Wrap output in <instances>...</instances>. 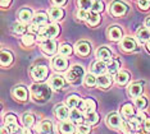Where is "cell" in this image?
<instances>
[{
  "mask_svg": "<svg viewBox=\"0 0 150 134\" xmlns=\"http://www.w3.org/2000/svg\"><path fill=\"white\" fill-rule=\"evenodd\" d=\"M31 95L36 102H46L52 96V89L46 84L35 83L31 86Z\"/></svg>",
  "mask_w": 150,
  "mask_h": 134,
  "instance_id": "6da1fadb",
  "label": "cell"
},
{
  "mask_svg": "<svg viewBox=\"0 0 150 134\" xmlns=\"http://www.w3.org/2000/svg\"><path fill=\"white\" fill-rule=\"evenodd\" d=\"M47 73H49V70H47L46 65H35V67H32V69H31V77L36 82L45 81L46 77H47Z\"/></svg>",
  "mask_w": 150,
  "mask_h": 134,
  "instance_id": "277c9868",
  "label": "cell"
},
{
  "mask_svg": "<svg viewBox=\"0 0 150 134\" xmlns=\"http://www.w3.org/2000/svg\"><path fill=\"white\" fill-rule=\"evenodd\" d=\"M37 132L41 134H52L53 133V123L50 120H42L37 125Z\"/></svg>",
  "mask_w": 150,
  "mask_h": 134,
  "instance_id": "44dd1931",
  "label": "cell"
},
{
  "mask_svg": "<svg viewBox=\"0 0 150 134\" xmlns=\"http://www.w3.org/2000/svg\"><path fill=\"white\" fill-rule=\"evenodd\" d=\"M129 78H131L129 73H128V72H125V70L118 72V73L115 74V82H117L119 86H125V84H127V83H128V81H129Z\"/></svg>",
  "mask_w": 150,
  "mask_h": 134,
  "instance_id": "4316f807",
  "label": "cell"
},
{
  "mask_svg": "<svg viewBox=\"0 0 150 134\" xmlns=\"http://www.w3.org/2000/svg\"><path fill=\"white\" fill-rule=\"evenodd\" d=\"M96 58L99 60H103V61H108L112 59V51L108 49L107 46H101L96 50Z\"/></svg>",
  "mask_w": 150,
  "mask_h": 134,
  "instance_id": "ffe728a7",
  "label": "cell"
},
{
  "mask_svg": "<svg viewBox=\"0 0 150 134\" xmlns=\"http://www.w3.org/2000/svg\"><path fill=\"white\" fill-rule=\"evenodd\" d=\"M74 49H76L77 55H80V56H87L91 51V45L87 41H80V42L76 43Z\"/></svg>",
  "mask_w": 150,
  "mask_h": 134,
  "instance_id": "8fae6325",
  "label": "cell"
},
{
  "mask_svg": "<svg viewBox=\"0 0 150 134\" xmlns=\"http://www.w3.org/2000/svg\"><path fill=\"white\" fill-rule=\"evenodd\" d=\"M88 27H96L99 23L101 22V17L100 14H98V13H90V15H88V19L86 20Z\"/></svg>",
  "mask_w": 150,
  "mask_h": 134,
  "instance_id": "4dcf8cb0",
  "label": "cell"
},
{
  "mask_svg": "<svg viewBox=\"0 0 150 134\" xmlns=\"http://www.w3.org/2000/svg\"><path fill=\"white\" fill-rule=\"evenodd\" d=\"M91 12H93V13H98V14H100L101 12H104V4H103V1H101V0L94 1L93 8H91Z\"/></svg>",
  "mask_w": 150,
  "mask_h": 134,
  "instance_id": "60d3db41",
  "label": "cell"
},
{
  "mask_svg": "<svg viewBox=\"0 0 150 134\" xmlns=\"http://www.w3.org/2000/svg\"><path fill=\"white\" fill-rule=\"evenodd\" d=\"M13 63V54L11 51H1V67H9Z\"/></svg>",
  "mask_w": 150,
  "mask_h": 134,
  "instance_id": "f546056e",
  "label": "cell"
},
{
  "mask_svg": "<svg viewBox=\"0 0 150 134\" xmlns=\"http://www.w3.org/2000/svg\"><path fill=\"white\" fill-rule=\"evenodd\" d=\"M47 14L46 13H44V12H39V13H36L35 15H33V20H32V23H35V25L37 26H46V22H47Z\"/></svg>",
  "mask_w": 150,
  "mask_h": 134,
  "instance_id": "83f0119b",
  "label": "cell"
},
{
  "mask_svg": "<svg viewBox=\"0 0 150 134\" xmlns=\"http://www.w3.org/2000/svg\"><path fill=\"white\" fill-rule=\"evenodd\" d=\"M4 124L5 125H11V124H18V120L14 114H6L4 118Z\"/></svg>",
  "mask_w": 150,
  "mask_h": 134,
  "instance_id": "b9f144b4",
  "label": "cell"
},
{
  "mask_svg": "<svg viewBox=\"0 0 150 134\" xmlns=\"http://www.w3.org/2000/svg\"><path fill=\"white\" fill-rule=\"evenodd\" d=\"M144 130L150 133V118H146V120H144Z\"/></svg>",
  "mask_w": 150,
  "mask_h": 134,
  "instance_id": "f907efd6",
  "label": "cell"
},
{
  "mask_svg": "<svg viewBox=\"0 0 150 134\" xmlns=\"http://www.w3.org/2000/svg\"><path fill=\"white\" fill-rule=\"evenodd\" d=\"M60 32V27L58 25H46L41 28V32L39 33V41L41 42L42 40L46 39H53L57 37Z\"/></svg>",
  "mask_w": 150,
  "mask_h": 134,
  "instance_id": "3957f363",
  "label": "cell"
},
{
  "mask_svg": "<svg viewBox=\"0 0 150 134\" xmlns=\"http://www.w3.org/2000/svg\"><path fill=\"white\" fill-rule=\"evenodd\" d=\"M54 112H55V116L59 120H67L69 118V107L67 105H57L55 109H54Z\"/></svg>",
  "mask_w": 150,
  "mask_h": 134,
  "instance_id": "7c38bea8",
  "label": "cell"
},
{
  "mask_svg": "<svg viewBox=\"0 0 150 134\" xmlns=\"http://www.w3.org/2000/svg\"><path fill=\"white\" fill-rule=\"evenodd\" d=\"M107 64H108V72H109L110 75H114V74L118 73V68H119V61L118 60L110 59Z\"/></svg>",
  "mask_w": 150,
  "mask_h": 134,
  "instance_id": "836d02e7",
  "label": "cell"
},
{
  "mask_svg": "<svg viewBox=\"0 0 150 134\" xmlns=\"http://www.w3.org/2000/svg\"><path fill=\"white\" fill-rule=\"evenodd\" d=\"M145 26L150 29V17H148V18H146V20H145Z\"/></svg>",
  "mask_w": 150,
  "mask_h": 134,
  "instance_id": "11a10c76",
  "label": "cell"
},
{
  "mask_svg": "<svg viewBox=\"0 0 150 134\" xmlns=\"http://www.w3.org/2000/svg\"><path fill=\"white\" fill-rule=\"evenodd\" d=\"M76 130L77 128L74 126V123H72L71 120L69 121L68 120H63L59 125V132L62 134H73Z\"/></svg>",
  "mask_w": 150,
  "mask_h": 134,
  "instance_id": "e0dca14e",
  "label": "cell"
},
{
  "mask_svg": "<svg viewBox=\"0 0 150 134\" xmlns=\"http://www.w3.org/2000/svg\"><path fill=\"white\" fill-rule=\"evenodd\" d=\"M136 118H137L140 121H142V120H146V115H145V112L142 111V110H140L137 114H136Z\"/></svg>",
  "mask_w": 150,
  "mask_h": 134,
  "instance_id": "c3c4849f",
  "label": "cell"
},
{
  "mask_svg": "<svg viewBox=\"0 0 150 134\" xmlns=\"http://www.w3.org/2000/svg\"><path fill=\"white\" fill-rule=\"evenodd\" d=\"M12 29L16 35H23V33L26 32L27 27L25 26V23H22V22H16V23H13Z\"/></svg>",
  "mask_w": 150,
  "mask_h": 134,
  "instance_id": "e575fe53",
  "label": "cell"
},
{
  "mask_svg": "<svg viewBox=\"0 0 150 134\" xmlns=\"http://www.w3.org/2000/svg\"><path fill=\"white\" fill-rule=\"evenodd\" d=\"M42 27H44V26H42ZM42 27H41V26H37V25H35V23H32V25L28 27V29H30V32H31L32 35H33V33H37V35H39V33L41 32V28H42Z\"/></svg>",
  "mask_w": 150,
  "mask_h": 134,
  "instance_id": "7dc6e473",
  "label": "cell"
},
{
  "mask_svg": "<svg viewBox=\"0 0 150 134\" xmlns=\"http://www.w3.org/2000/svg\"><path fill=\"white\" fill-rule=\"evenodd\" d=\"M21 42L23 46L28 47V46H32L35 43V36L32 33H27V35H23V37L21 39Z\"/></svg>",
  "mask_w": 150,
  "mask_h": 134,
  "instance_id": "d590c367",
  "label": "cell"
},
{
  "mask_svg": "<svg viewBox=\"0 0 150 134\" xmlns=\"http://www.w3.org/2000/svg\"><path fill=\"white\" fill-rule=\"evenodd\" d=\"M112 82H113V79H112V75L110 74H101L98 77V86L99 88H108L112 86Z\"/></svg>",
  "mask_w": 150,
  "mask_h": 134,
  "instance_id": "603a6c76",
  "label": "cell"
},
{
  "mask_svg": "<svg viewBox=\"0 0 150 134\" xmlns=\"http://www.w3.org/2000/svg\"><path fill=\"white\" fill-rule=\"evenodd\" d=\"M88 12L87 10H82V9H78V12H77V18L80 19V20H87L88 19Z\"/></svg>",
  "mask_w": 150,
  "mask_h": 134,
  "instance_id": "bcb514c9",
  "label": "cell"
},
{
  "mask_svg": "<svg viewBox=\"0 0 150 134\" xmlns=\"http://www.w3.org/2000/svg\"><path fill=\"white\" fill-rule=\"evenodd\" d=\"M122 118L119 116L118 112H110V114L107 115V119H105V123L109 128H113V129H119L122 125Z\"/></svg>",
  "mask_w": 150,
  "mask_h": 134,
  "instance_id": "52a82bcc",
  "label": "cell"
},
{
  "mask_svg": "<svg viewBox=\"0 0 150 134\" xmlns=\"http://www.w3.org/2000/svg\"><path fill=\"white\" fill-rule=\"evenodd\" d=\"M119 129H121L123 133H126V134H132V133H134V130H132V126H131V124H129L128 120H125V121H122V125H121V128H119Z\"/></svg>",
  "mask_w": 150,
  "mask_h": 134,
  "instance_id": "7bdbcfd3",
  "label": "cell"
},
{
  "mask_svg": "<svg viewBox=\"0 0 150 134\" xmlns=\"http://www.w3.org/2000/svg\"><path fill=\"white\" fill-rule=\"evenodd\" d=\"M83 83H85V86H87V87H94V86L98 84V78L95 77V74L88 73V74L85 75Z\"/></svg>",
  "mask_w": 150,
  "mask_h": 134,
  "instance_id": "d6a6232c",
  "label": "cell"
},
{
  "mask_svg": "<svg viewBox=\"0 0 150 134\" xmlns=\"http://www.w3.org/2000/svg\"><path fill=\"white\" fill-rule=\"evenodd\" d=\"M40 47H41L42 53L46 55H54L58 51V43H57V41L53 39L42 40L41 43H40Z\"/></svg>",
  "mask_w": 150,
  "mask_h": 134,
  "instance_id": "5b68a950",
  "label": "cell"
},
{
  "mask_svg": "<svg viewBox=\"0 0 150 134\" xmlns=\"http://www.w3.org/2000/svg\"><path fill=\"white\" fill-rule=\"evenodd\" d=\"M52 3L55 6H63V5H66L67 0H52Z\"/></svg>",
  "mask_w": 150,
  "mask_h": 134,
  "instance_id": "681fc988",
  "label": "cell"
},
{
  "mask_svg": "<svg viewBox=\"0 0 150 134\" xmlns=\"http://www.w3.org/2000/svg\"><path fill=\"white\" fill-rule=\"evenodd\" d=\"M137 134H149V133L146 132V130H139V132H137Z\"/></svg>",
  "mask_w": 150,
  "mask_h": 134,
  "instance_id": "9f6ffc18",
  "label": "cell"
},
{
  "mask_svg": "<svg viewBox=\"0 0 150 134\" xmlns=\"http://www.w3.org/2000/svg\"><path fill=\"white\" fill-rule=\"evenodd\" d=\"M135 106L140 110H144L146 106H148V100L144 96H140V97H136L135 98Z\"/></svg>",
  "mask_w": 150,
  "mask_h": 134,
  "instance_id": "ab89813d",
  "label": "cell"
},
{
  "mask_svg": "<svg viewBox=\"0 0 150 134\" xmlns=\"http://www.w3.org/2000/svg\"><path fill=\"white\" fill-rule=\"evenodd\" d=\"M121 112H122V116L127 120L136 116V111L134 109V105H131V104H125L121 109Z\"/></svg>",
  "mask_w": 150,
  "mask_h": 134,
  "instance_id": "cb8c5ba5",
  "label": "cell"
},
{
  "mask_svg": "<svg viewBox=\"0 0 150 134\" xmlns=\"http://www.w3.org/2000/svg\"><path fill=\"white\" fill-rule=\"evenodd\" d=\"M33 13L32 10L30 8H22L21 10L18 12V20L22 23H25V25H27V23H31L33 20Z\"/></svg>",
  "mask_w": 150,
  "mask_h": 134,
  "instance_id": "30bf717a",
  "label": "cell"
},
{
  "mask_svg": "<svg viewBox=\"0 0 150 134\" xmlns=\"http://www.w3.org/2000/svg\"><path fill=\"white\" fill-rule=\"evenodd\" d=\"M77 134H90L91 132V128L88 124H80L77 126Z\"/></svg>",
  "mask_w": 150,
  "mask_h": 134,
  "instance_id": "ee69618b",
  "label": "cell"
},
{
  "mask_svg": "<svg viewBox=\"0 0 150 134\" xmlns=\"http://www.w3.org/2000/svg\"><path fill=\"white\" fill-rule=\"evenodd\" d=\"M95 1H98V0H95Z\"/></svg>",
  "mask_w": 150,
  "mask_h": 134,
  "instance_id": "680465c9",
  "label": "cell"
},
{
  "mask_svg": "<svg viewBox=\"0 0 150 134\" xmlns=\"http://www.w3.org/2000/svg\"><path fill=\"white\" fill-rule=\"evenodd\" d=\"M137 5L141 10H149L150 9V0H139Z\"/></svg>",
  "mask_w": 150,
  "mask_h": 134,
  "instance_id": "f6af8a7d",
  "label": "cell"
},
{
  "mask_svg": "<svg viewBox=\"0 0 150 134\" xmlns=\"http://www.w3.org/2000/svg\"><path fill=\"white\" fill-rule=\"evenodd\" d=\"M52 67L58 72H63L68 68V60L63 55H58V56L53 58L52 60Z\"/></svg>",
  "mask_w": 150,
  "mask_h": 134,
  "instance_id": "ba28073f",
  "label": "cell"
},
{
  "mask_svg": "<svg viewBox=\"0 0 150 134\" xmlns=\"http://www.w3.org/2000/svg\"><path fill=\"white\" fill-rule=\"evenodd\" d=\"M142 92H144V87H142V84H140V83H132L128 87L129 96H132V97H135V98L140 97V96L142 95Z\"/></svg>",
  "mask_w": 150,
  "mask_h": 134,
  "instance_id": "d4e9b609",
  "label": "cell"
},
{
  "mask_svg": "<svg viewBox=\"0 0 150 134\" xmlns=\"http://www.w3.org/2000/svg\"><path fill=\"white\" fill-rule=\"evenodd\" d=\"M136 37H137L139 42L140 43H144V42H149L150 41V29L146 27V28H140L137 31V35H136Z\"/></svg>",
  "mask_w": 150,
  "mask_h": 134,
  "instance_id": "484cf974",
  "label": "cell"
},
{
  "mask_svg": "<svg viewBox=\"0 0 150 134\" xmlns=\"http://www.w3.org/2000/svg\"><path fill=\"white\" fill-rule=\"evenodd\" d=\"M1 134H12V133L9 132L6 126H3V129H1Z\"/></svg>",
  "mask_w": 150,
  "mask_h": 134,
  "instance_id": "db71d44e",
  "label": "cell"
},
{
  "mask_svg": "<svg viewBox=\"0 0 150 134\" xmlns=\"http://www.w3.org/2000/svg\"><path fill=\"white\" fill-rule=\"evenodd\" d=\"M22 121L26 128H31V126H33V124H35V116L32 114H25L22 116Z\"/></svg>",
  "mask_w": 150,
  "mask_h": 134,
  "instance_id": "8d00e7d4",
  "label": "cell"
},
{
  "mask_svg": "<svg viewBox=\"0 0 150 134\" xmlns=\"http://www.w3.org/2000/svg\"><path fill=\"white\" fill-rule=\"evenodd\" d=\"M146 50L150 53V41H149V42H146Z\"/></svg>",
  "mask_w": 150,
  "mask_h": 134,
  "instance_id": "6f0895ef",
  "label": "cell"
},
{
  "mask_svg": "<svg viewBox=\"0 0 150 134\" xmlns=\"http://www.w3.org/2000/svg\"><path fill=\"white\" fill-rule=\"evenodd\" d=\"M11 4H12V0H0V5H1V8H8Z\"/></svg>",
  "mask_w": 150,
  "mask_h": 134,
  "instance_id": "816d5d0a",
  "label": "cell"
},
{
  "mask_svg": "<svg viewBox=\"0 0 150 134\" xmlns=\"http://www.w3.org/2000/svg\"><path fill=\"white\" fill-rule=\"evenodd\" d=\"M127 10H128L127 4L123 1H119V0H115L110 5V13L114 17H123L127 13Z\"/></svg>",
  "mask_w": 150,
  "mask_h": 134,
  "instance_id": "8992f818",
  "label": "cell"
},
{
  "mask_svg": "<svg viewBox=\"0 0 150 134\" xmlns=\"http://www.w3.org/2000/svg\"><path fill=\"white\" fill-rule=\"evenodd\" d=\"M78 110H81L82 112H90L95 111L96 109V102L94 98H86V100H81L80 105H78Z\"/></svg>",
  "mask_w": 150,
  "mask_h": 134,
  "instance_id": "9c48e42d",
  "label": "cell"
},
{
  "mask_svg": "<svg viewBox=\"0 0 150 134\" xmlns=\"http://www.w3.org/2000/svg\"><path fill=\"white\" fill-rule=\"evenodd\" d=\"M63 17H64V10L60 8V6H53V8L49 10V18L52 19L53 22L62 20Z\"/></svg>",
  "mask_w": 150,
  "mask_h": 134,
  "instance_id": "d6986e66",
  "label": "cell"
},
{
  "mask_svg": "<svg viewBox=\"0 0 150 134\" xmlns=\"http://www.w3.org/2000/svg\"><path fill=\"white\" fill-rule=\"evenodd\" d=\"M123 33H122V29L119 26H112L109 27L108 29V39L110 41H121L123 39Z\"/></svg>",
  "mask_w": 150,
  "mask_h": 134,
  "instance_id": "5bb4252c",
  "label": "cell"
},
{
  "mask_svg": "<svg viewBox=\"0 0 150 134\" xmlns=\"http://www.w3.org/2000/svg\"><path fill=\"white\" fill-rule=\"evenodd\" d=\"M85 121H86L88 125L98 124V121H99V115H98V112H96V111L86 112V115H85Z\"/></svg>",
  "mask_w": 150,
  "mask_h": 134,
  "instance_id": "1f68e13d",
  "label": "cell"
},
{
  "mask_svg": "<svg viewBox=\"0 0 150 134\" xmlns=\"http://www.w3.org/2000/svg\"><path fill=\"white\" fill-rule=\"evenodd\" d=\"M69 119H71V121H72V123L80 125L81 123L85 120V116L82 115V111H81V110L72 109V110H71V112H69Z\"/></svg>",
  "mask_w": 150,
  "mask_h": 134,
  "instance_id": "7402d4cb",
  "label": "cell"
},
{
  "mask_svg": "<svg viewBox=\"0 0 150 134\" xmlns=\"http://www.w3.org/2000/svg\"><path fill=\"white\" fill-rule=\"evenodd\" d=\"M67 81L69 83H73V84H78L81 83V81L85 78V70H83V67L81 65H73L67 73Z\"/></svg>",
  "mask_w": 150,
  "mask_h": 134,
  "instance_id": "7a4b0ae2",
  "label": "cell"
},
{
  "mask_svg": "<svg viewBox=\"0 0 150 134\" xmlns=\"http://www.w3.org/2000/svg\"><path fill=\"white\" fill-rule=\"evenodd\" d=\"M121 49L126 51V53H131V51H134L136 49V41L129 36L123 37L121 40Z\"/></svg>",
  "mask_w": 150,
  "mask_h": 134,
  "instance_id": "4fadbf2b",
  "label": "cell"
},
{
  "mask_svg": "<svg viewBox=\"0 0 150 134\" xmlns=\"http://www.w3.org/2000/svg\"><path fill=\"white\" fill-rule=\"evenodd\" d=\"M12 93L14 96V98L19 100V101H26L27 97H28V91H27V88L23 87V86H17V87H14Z\"/></svg>",
  "mask_w": 150,
  "mask_h": 134,
  "instance_id": "2e32d148",
  "label": "cell"
},
{
  "mask_svg": "<svg viewBox=\"0 0 150 134\" xmlns=\"http://www.w3.org/2000/svg\"><path fill=\"white\" fill-rule=\"evenodd\" d=\"M80 102H81V98H80V96H77V95H71V96H68L66 100V105L69 109H77Z\"/></svg>",
  "mask_w": 150,
  "mask_h": 134,
  "instance_id": "f1b7e54d",
  "label": "cell"
},
{
  "mask_svg": "<svg viewBox=\"0 0 150 134\" xmlns=\"http://www.w3.org/2000/svg\"><path fill=\"white\" fill-rule=\"evenodd\" d=\"M22 134H32V132L30 128H25V129H22Z\"/></svg>",
  "mask_w": 150,
  "mask_h": 134,
  "instance_id": "f5cc1de1",
  "label": "cell"
},
{
  "mask_svg": "<svg viewBox=\"0 0 150 134\" xmlns=\"http://www.w3.org/2000/svg\"><path fill=\"white\" fill-rule=\"evenodd\" d=\"M59 53H60V55H63V56H69V55L73 53V47L71 46L69 43H63L62 46L59 47Z\"/></svg>",
  "mask_w": 150,
  "mask_h": 134,
  "instance_id": "f35d334b",
  "label": "cell"
},
{
  "mask_svg": "<svg viewBox=\"0 0 150 134\" xmlns=\"http://www.w3.org/2000/svg\"><path fill=\"white\" fill-rule=\"evenodd\" d=\"M132 134H134V133H132Z\"/></svg>",
  "mask_w": 150,
  "mask_h": 134,
  "instance_id": "91938a15",
  "label": "cell"
},
{
  "mask_svg": "<svg viewBox=\"0 0 150 134\" xmlns=\"http://www.w3.org/2000/svg\"><path fill=\"white\" fill-rule=\"evenodd\" d=\"M64 84H66V81H64V78L62 75H53L52 78H50V82H49V86L50 88L53 89H62L64 87Z\"/></svg>",
  "mask_w": 150,
  "mask_h": 134,
  "instance_id": "ac0fdd59",
  "label": "cell"
},
{
  "mask_svg": "<svg viewBox=\"0 0 150 134\" xmlns=\"http://www.w3.org/2000/svg\"><path fill=\"white\" fill-rule=\"evenodd\" d=\"M93 0H77V5L78 9H82V10H91L93 8Z\"/></svg>",
  "mask_w": 150,
  "mask_h": 134,
  "instance_id": "74e56055",
  "label": "cell"
},
{
  "mask_svg": "<svg viewBox=\"0 0 150 134\" xmlns=\"http://www.w3.org/2000/svg\"><path fill=\"white\" fill-rule=\"evenodd\" d=\"M107 69H108V64L107 61H103V60H98L91 65V73L96 75H101Z\"/></svg>",
  "mask_w": 150,
  "mask_h": 134,
  "instance_id": "9a60e30c",
  "label": "cell"
}]
</instances>
